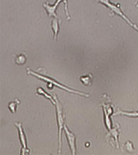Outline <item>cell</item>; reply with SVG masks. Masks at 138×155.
<instances>
[{"label":"cell","mask_w":138,"mask_h":155,"mask_svg":"<svg viewBox=\"0 0 138 155\" xmlns=\"http://www.w3.org/2000/svg\"><path fill=\"white\" fill-rule=\"evenodd\" d=\"M26 70H27L28 74L32 75V76H35V77L39 79L40 80L48 82V88H49L52 89L53 88V86H56L59 87V88H61V89L66 91L69 92V93L78 94V95L82 96V97H89V94H87V93L75 90L74 89L68 88V87H66V86L62 84H61L59 83V82H57V81H56L54 79L51 78L49 77V76H45V75L39 74L38 73L35 72L34 71H32V70H31L29 68H27Z\"/></svg>","instance_id":"cell-1"},{"label":"cell","mask_w":138,"mask_h":155,"mask_svg":"<svg viewBox=\"0 0 138 155\" xmlns=\"http://www.w3.org/2000/svg\"><path fill=\"white\" fill-rule=\"evenodd\" d=\"M120 114L124 115L128 117H138V111H126L119 110L114 114V115Z\"/></svg>","instance_id":"cell-11"},{"label":"cell","mask_w":138,"mask_h":155,"mask_svg":"<svg viewBox=\"0 0 138 155\" xmlns=\"http://www.w3.org/2000/svg\"><path fill=\"white\" fill-rule=\"evenodd\" d=\"M68 0H64L65 7H68Z\"/></svg>","instance_id":"cell-13"},{"label":"cell","mask_w":138,"mask_h":155,"mask_svg":"<svg viewBox=\"0 0 138 155\" xmlns=\"http://www.w3.org/2000/svg\"><path fill=\"white\" fill-rule=\"evenodd\" d=\"M36 93H38V94H40V95L44 96L45 97L49 99V100L52 103L53 105H55L56 104V100L55 99H54V96L52 97L51 95L48 94L46 92H45L42 87H38V88H37Z\"/></svg>","instance_id":"cell-10"},{"label":"cell","mask_w":138,"mask_h":155,"mask_svg":"<svg viewBox=\"0 0 138 155\" xmlns=\"http://www.w3.org/2000/svg\"><path fill=\"white\" fill-rule=\"evenodd\" d=\"M63 0H57L56 2L54 5H51L48 2H46L43 5V7L45 10L46 12L48 14V16L57 18L56 10L60 2Z\"/></svg>","instance_id":"cell-6"},{"label":"cell","mask_w":138,"mask_h":155,"mask_svg":"<svg viewBox=\"0 0 138 155\" xmlns=\"http://www.w3.org/2000/svg\"><path fill=\"white\" fill-rule=\"evenodd\" d=\"M14 61L18 65H23L26 63V56L24 53H17L15 55Z\"/></svg>","instance_id":"cell-9"},{"label":"cell","mask_w":138,"mask_h":155,"mask_svg":"<svg viewBox=\"0 0 138 155\" xmlns=\"http://www.w3.org/2000/svg\"><path fill=\"white\" fill-rule=\"evenodd\" d=\"M99 3L105 6L111 11V13L117 15L124 21L130 26L138 32V26L130 20L122 11L119 4H116L111 2L110 0H97Z\"/></svg>","instance_id":"cell-2"},{"label":"cell","mask_w":138,"mask_h":155,"mask_svg":"<svg viewBox=\"0 0 138 155\" xmlns=\"http://www.w3.org/2000/svg\"><path fill=\"white\" fill-rule=\"evenodd\" d=\"M20 103V100L18 98L15 99L14 101L10 102L8 104V107L12 113L16 112L18 105Z\"/></svg>","instance_id":"cell-12"},{"label":"cell","mask_w":138,"mask_h":155,"mask_svg":"<svg viewBox=\"0 0 138 155\" xmlns=\"http://www.w3.org/2000/svg\"><path fill=\"white\" fill-rule=\"evenodd\" d=\"M80 81L84 85L90 87L92 85L93 82V76L92 73L83 75L80 77Z\"/></svg>","instance_id":"cell-8"},{"label":"cell","mask_w":138,"mask_h":155,"mask_svg":"<svg viewBox=\"0 0 138 155\" xmlns=\"http://www.w3.org/2000/svg\"><path fill=\"white\" fill-rule=\"evenodd\" d=\"M135 6L137 8H138V0H137L136 2Z\"/></svg>","instance_id":"cell-14"},{"label":"cell","mask_w":138,"mask_h":155,"mask_svg":"<svg viewBox=\"0 0 138 155\" xmlns=\"http://www.w3.org/2000/svg\"><path fill=\"white\" fill-rule=\"evenodd\" d=\"M61 23V21L59 20L57 18H54L52 21L51 27L52 30L54 32V39L56 40L58 38L59 30H60V25Z\"/></svg>","instance_id":"cell-7"},{"label":"cell","mask_w":138,"mask_h":155,"mask_svg":"<svg viewBox=\"0 0 138 155\" xmlns=\"http://www.w3.org/2000/svg\"><path fill=\"white\" fill-rule=\"evenodd\" d=\"M54 97L56 101V104L55 105L56 107L57 120L59 128V148H58V153L60 154L62 148V129H64L65 125V116L63 113L62 107L61 104L58 99L56 94H54Z\"/></svg>","instance_id":"cell-3"},{"label":"cell","mask_w":138,"mask_h":155,"mask_svg":"<svg viewBox=\"0 0 138 155\" xmlns=\"http://www.w3.org/2000/svg\"><path fill=\"white\" fill-rule=\"evenodd\" d=\"M65 130L68 143L69 147L71 154L74 155L76 153V137L75 134L68 128L66 124L64 125Z\"/></svg>","instance_id":"cell-5"},{"label":"cell","mask_w":138,"mask_h":155,"mask_svg":"<svg viewBox=\"0 0 138 155\" xmlns=\"http://www.w3.org/2000/svg\"><path fill=\"white\" fill-rule=\"evenodd\" d=\"M15 127L18 128L19 131V139L22 147L21 151V154L25 155L29 154L30 150L27 147V142L26 135L24 131L22 124L20 122H16L15 123Z\"/></svg>","instance_id":"cell-4"}]
</instances>
